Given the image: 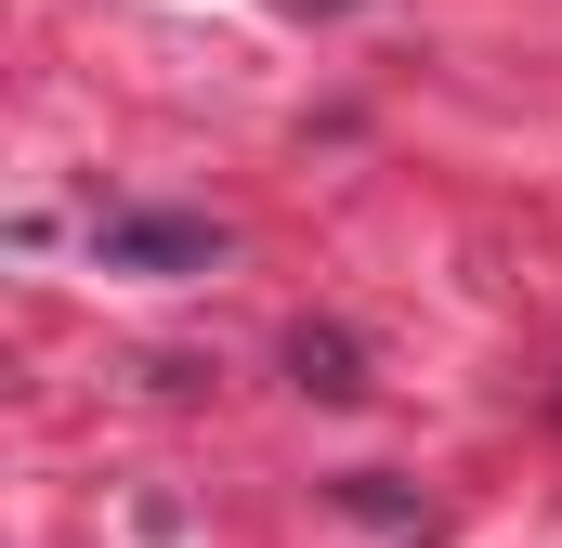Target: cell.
I'll list each match as a JSON object with an SVG mask.
<instances>
[{
  "label": "cell",
  "instance_id": "cell-1",
  "mask_svg": "<svg viewBox=\"0 0 562 548\" xmlns=\"http://www.w3.org/2000/svg\"><path fill=\"white\" fill-rule=\"evenodd\" d=\"M92 262H119V274H210L223 262V222H196V209H119V222H92Z\"/></svg>",
  "mask_w": 562,
  "mask_h": 548
},
{
  "label": "cell",
  "instance_id": "cell-2",
  "mask_svg": "<svg viewBox=\"0 0 562 548\" xmlns=\"http://www.w3.org/2000/svg\"><path fill=\"white\" fill-rule=\"evenodd\" d=\"M314 13H340V0H314Z\"/></svg>",
  "mask_w": 562,
  "mask_h": 548
}]
</instances>
